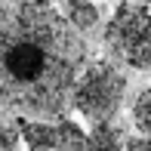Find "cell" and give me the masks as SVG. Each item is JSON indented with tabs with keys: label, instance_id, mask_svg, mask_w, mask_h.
I'll use <instances>...</instances> for the list:
<instances>
[{
	"label": "cell",
	"instance_id": "cell-1",
	"mask_svg": "<svg viewBox=\"0 0 151 151\" xmlns=\"http://www.w3.org/2000/svg\"><path fill=\"white\" fill-rule=\"evenodd\" d=\"M83 65V37L50 0L0 3V111L65 117Z\"/></svg>",
	"mask_w": 151,
	"mask_h": 151
},
{
	"label": "cell",
	"instance_id": "cell-2",
	"mask_svg": "<svg viewBox=\"0 0 151 151\" xmlns=\"http://www.w3.org/2000/svg\"><path fill=\"white\" fill-rule=\"evenodd\" d=\"M123 96H127V77L108 59H96L86 62L83 71L77 74L68 105L77 114H83L90 123H102L120 111Z\"/></svg>",
	"mask_w": 151,
	"mask_h": 151
},
{
	"label": "cell",
	"instance_id": "cell-3",
	"mask_svg": "<svg viewBox=\"0 0 151 151\" xmlns=\"http://www.w3.org/2000/svg\"><path fill=\"white\" fill-rule=\"evenodd\" d=\"M105 43L133 71H151V9L123 0L108 19Z\"/></svg>",
	"mask_w": 151,
	"mask_h": 151
},
{
	"label": "cell",
	"instance_id": "cell-4",
	"mask_svg": "<svg viewBox=\"0 0 151 151\" xmlns=\"http://www.w3.org/2000/svg\"><path fill=\"white\" fill-rule=\"evenodd\" d=\"M16 127H19V139L28 145V151H52V145H56V129H52V123L19 117Z\"/></svg>",
	"mask_w": 151,
	"mask_h": 151
},
{
	"label": "cell",
	"instance_id": "cell-5",
	"mask_svg": "<svg viewBox=\"0 0 151 151\" xmlns=\"http://www.w3.org/2000/svg\"><path fill=\"white\" fill-rule=\"evenodd\" d=\"M62 16H65V22L74 31H90V28L99 25L102 12H99V6L93 0H65V12Z\"/></svg>",
	"mask_w": 151,
	"mask_h": 151
},
{
	"label": "cell",
	"instance_id": "cell-6",
	"mask_svg": "<svg viewBox=\"0 0 151 151\" xmlns=\"http://www.w3.org/2000/svg\"><path fill=\"white\" fill-rule=\"evenodd\" d=\"M52 129H56V145H52V151H90L86 133L71 117H59V123H52Z\"/></svg>",
	"mask_w": 151,
	"mask_h": 151
},
{
	"label": "cell",
	"instance_id": "cell-7",
	"mask_svg": "<svg viewBox=\"0 0 151 151\" xmlns=\"http://www.w3.org/2000/svg\"><path fill=\"white\" fill-rule=\"evenodd\" d=\"M86 139H90V151H120L123 148V133L111 120L93 123V129L86 133Z\"/></svg>",
	"mask_w": 151,
	"mask_h": 151
},
{
	"label": "cell",
	"instance_id": "cell-8",
	"mask_svg": "<svg viewBox=\"0 0 151 151\" xmlns=\"http://www.w3.org/2000/svg\"><path fill=\"white\" fill-rule=\"evenodd\" d=\"M133 123L142 136H151V86H145L133 102Z\"/></svg>",
	"mask_w": 151,
	"mask_h": 151
},
{
	"label": "cell",
	"instance_id": "cell-9",
	"mask_svg": "<svg viewBox=\"0 0 151 151\" xmlns=\"http://www.w3.org/2000/svg\"><path fill=\"white\" fill-rule=\"evenodd\" d=\"M19 127H16V120L12 123H6V120H0V151H19Z\"/></svg>",
	"mask_w": 151,
	"mask_h": 151
},
{
	"label": "cell",
	"instance_id": "cell-10",
	"mask_svg": "<svg viewBox=\"0 0 151 151\" xmlns=\"http://www.w3.org/2000/svg\"><path fill=\"white\" fill-rule=\"evenodd\" d=\"M127 151H151V136H133L127 142Z\"/></svg>",
	"mask_w": 151,
	"mask_h": 151
},
{
	"label": "cell",
	"instance_id": "cell-11",
	"mask_svg": "<svg viewBox=\"0 0 151 151\" xmlns=\"http://www.w3.org/2000/svg\"><path fill=\"white\" fill-rule=\"evenodd\" d=\"M145 6H148V9H151V0H145Z\"/></svg>",
	"mask_w": 151,
	"mask_h": 151
}]
</instances>
